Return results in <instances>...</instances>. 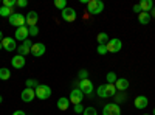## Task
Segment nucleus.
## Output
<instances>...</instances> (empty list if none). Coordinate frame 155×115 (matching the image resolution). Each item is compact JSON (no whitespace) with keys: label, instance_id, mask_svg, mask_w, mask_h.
I'll use <instances>...</instances> for the list:
<instances>
[{"label":"nucleus","instance_id":"f257e3e1","mask_svg":"<svg viewBox=\"0 0 155 115\" xmlns=\"http://www.w3.org/2000/svg\"><path fill=\"white\" fill-rule=\"evenodd\" d=\"M116 87H115V84H101L98 89H96V93H98V96L99 98H112V96H115L116 95Z\"/></svg>","mask_w":155,"mask_h":115},{"label":"nucleus","instance_id":"f03ea898","mask_svg":"<svg viewBox=\"0 0 155 115\" xmlns=\"http://www.w3.org/2000/svg\"><path fill=\"white\" fill-rule=\"evenodd\" d=\"M87 11L90 12V14H101L102 11H104V3L101 2V0H88L87 3Z\"/></svg>","mask_w":155,"mask_h":115},{"label":"nucleus","instance_id":"7ed1b4c3","mask_svg":"<svg viewBox=\"0 0 155 115\" xmlns=\"http://www.w3.org/2000/svg\"><path fill=\"white\" fill-rule=\"evenodd\" d=\"M34 92H36V96L39 100H47V98L51 96V87L47 86V84H39L34 89Z\"/></svg>","mask_w":155,"mask_h":115},{"label":"nucleus","instance_id":"20e7f679","mask_svg":"<svg viewBox=\"0 0 155 115\" xmlns=\"http://www.w3.org/2000/svg\"><path fill=\"white\" fill-rule=\"evenodd\" d=\"M8 22H9V25H12V27H16V28H20V27H25V25H27V22H25V16L20 14V12L11 14Z\"/></svg>","mask_w":155,"mask_h":115},{"label":"nucleus","instance_id":"39448f33","mask_svg":"<svg viewBox=\"0 0 155 115\" xmlns=\"http://www.w3.org/2000/svg\"><path fill=\"white\" fill-rule=\"evenodd\" d=\"M107 47V52L109 53H118L121 47H123V42L118 39V37H112V39H109V42L106 44Z\"/></svg>","mask_w":155,"mask_h":115},{"label":"nucleus","instance_id":"423d86ee","mask_svg":"<svg viewBox=\"0 0 155 115\" xmlns=\"http://www.w3.org/2000/svg\"><path fill=\"white\" fill-rule=\"evenodd\" d=\"M78 89L84 93V95H92L93 93V83L90 81L88 78L87 79H82V81H79V86H78Z\"/></svg>","mask_w":155,"mask_h":115},{"label":"nucleus","instance_id":"0eeeda50","mask_svg":"<svg viewBox=\"0 0 155 115\" xmlns=\"http://www.w3.org/2000/svg\"><path fill=\"white\" fill-rule=\"evenodd\" d=\"M102 115H121V109L116 103H109L102 109Z\"/></svg>","mask_w":155,"mask_h":115},{"label":"nucleus","instance_id":"6e6552de","mask_svg":"<svg viewBox=\"0 0 155 115\" xmlns=\"http://www.w3.org/2000/svg\"><path fill=\"white\" fill-rule=\"evenodd\" d=\"M45 52H47V47H45V44H42V42H36V44H33V47H31V55H33L34 58L44 56Z\"/></svg>","mask_w":155,"mask_h":115},{"label":"nucleus","instance_id":"1a4fd4ad","mask_svg":"<svg viewBox=\"0 0 155 115\" xmlns=\"http://www.w3.org/2000/svg\"><path fill=\"white\" fill-rule=\"evenodd\" d=\"M31 47H33V42L30 41V39H27L25 42H22L19 47H17V55H20V56H27L28 53H31Z\"/></svg>","mask_w":155,"mask_h":115},{"label":"nucleus","instance_id":"9d476101","mask_svg":"<svg viewBox=\"0 0 155 115\" xmlns=\"http://www.w3.org/2000/svg\"><path fill=\"white\" fill-rule=\"evenodd\" d=\"M68 100H70V103H73V104H81L82 100H84V93L79 90V89H73V90L70 92Z\"/></svg>","mask_w":155,"mask_h":115},{"label":"nucleus","instance_id":"9b49d317","mask_svg":"<svg viewBox=\"0 0 155 115\" xmlns=\"http://www.w3.org/2000/svg\"><path fill=\"white\" fill-rule=\"evenodd\" d=\"M61 16H62V19L65 20V22H74L76 20V11L73 9V8H65V9H62L61 11Z\"/></svg>","mask_w":155,"mask_h":115},{"label":"nucleus","instance_id":"f8f14e48","mask_svg":"<svg viewBox=\"0 0 155 115\" xmlns=\"http://www.w3.org/2000/svg\"><path fill=\"white\" fill-rule=\"evenodd\" d=\"M20 98L22 101H25V103H31V101L36 98V92H34V89H28V87H25L22 93H20Z\"/></svg>","mask_w":155,"mask_h":115},{"label":"nucleus","instance_id":"ddd939ff","mask_svg":"<svg viewBox=\"0 0 155 115\" xmlns=\"http://www.w3.org/2000/svg\"><path fill=\"white\" fill-rule=\"evenodd\" d=\"M2 47H3V50H6V52H14V50H17L16 39H14V37H3Z\"/></svg>","mask_w":155,"mask_h":115},{"label":"nucleus","instance_id":"4468645a","mask_svg":"<svg viewBox=\"0 0 155 115\" xmlns=\"http://www.w3.org/2000/svg\"><path fill=\"white\" fill-rule=\"evenodd\" d=\"M30 33H28V27L25 25V27H20V28H16V41H22L25 42L27 39H30Z\"/></svg>","mask_w":155,"mask_h":115},{"label":"nucleus","instance_id":"2eb2a0df","mask_svg":"<svg viewBox=\"0 0 155 115\" xmlns=\"http://www.w3.org/2000/svg\"><path fill=\"white\" fill-rule=\"evenodd\" d=\"M37 20H39V16H37L36 11H30L28 14L25 16V22H27L28 28H30V27H36V25H37Z\"/></svg>","mask_w":155,"mask_h":115},{"label":"nucleus","instance_id":"dca6fc26","mask_svg":"<svg viewBox=\"0 0 155 115\" xmlns=\"http://www.w3.org/2000/svg\"><path fill=\"white\" fill-rule=\"evenodd\" d=\"M134 104H135L137 109H146L147 104H149V100H147L144 95H138V96L135 98V101H134Z\"/></svg>","mask_w":155,"mask_h":115},{"label":"nucleus","instance_id":"f3484780","mask_svg":"<svg viewBox=\"0 0 155 115\" xmlns=\"http://www.w3.org/2000/svg\"><path fill=\"white\" fill-rule=\"evenodd\" d=\"M11 66L14 67V69H23L25 67V58L23 56H20V55H16L14 58L11 59Z\"/></svg>","mask_w":155,"mask_h":115},{"label":"nucleus","instance_id":"a211bd4d","mask_svg":"<svg viewBox=\"0 0 155 115\" xmlns=\"http://www.w3.org/2000/svg\"><path fill=\"white\" fill-rule=\"evenodd\" d=\"M115 87H116V90H120V92H124L129 89V81L126 78H118L115 83Z\"/></svg>","mask_w":155,"mask_h":115},{"label":"nucleus","instance_id":"6ab92c4d","mask_svg":"<svg viewBox=\"0 0 155 115\" xmlns=\"http://www.w3.org/2000/svg\"><path fill=\"white\" fill-rule=\"evenodd\" d=\"M140 8H141V12H150L152 8H153V2L152 0H141Z\"/></svg>","mask_w":155,"mask_h":115},{"label":"nucleus","instance_id":"aec40b11","mask_svg":"<svg viewBox=\"0 0 155 115\" xmlns=\"http://www.w3.org/2000/svg\"><path fill=\"white\" fill-rule=\"evenodd\" d=\"M68 107H70V100H68V98L62 96V98L58 100V109H59V110H67Z\"/></svg>","mask_w":155,"mask_h":115},{"label":"nucleus","instance_id":"412c9836","mask_svg":"<svg viewBox=\"0 0 155 115\" xmlns=\"http://www.w3.org/2000/svg\"><path fill=\"white\" fill-rule=\"evenodd\" d=\"M138 22L141 25H147L150 22V14H149V12H140V14H138Z\"/></svg>","mask_w":155,"mask_h":115},{"label":"nucleus","instance_id":"4be33fe9","mask_svg":"<svg viewBox=\"0 0 155 115\" xmlns=\"http://www.w3.org/2000/svg\"><path fill=\"white\" fill-rule=\"evenodd\" d=\"M11 14H14V9H12V8H6V6H0V16H2V17H8L9 19V16Z\"/></svg>","mask_w":155,"mask_h":115},{"label":"nucleus","instance_id":"5701e85b","mask_svg":"<svg viewBox=\"0 0 155 115\" xmlns=\"http://www.w3.org/2000/svg\"><path fill=\"white\" fill-rule=\"evenodd\" d=\"M9 78H11V72H9V69H6V67H2V69H0V79L8 81Z\"/></svg>","mask_w":155,"mask_h":115},{"label":"nucleus","instance_id":"b1692460","mask_svg":"<svg viewBox=\"0 0 155 115\" xmlns=\"http://www.w3.org/2000/svg\"><path fill=\"white\" fill-rule=\"evenodd\" d=\"M96 39H98V44L99 45H106L109 42V34L107 33H99Z\"/></svg>","mask_w":155,"mask_h":115},{"label":"nucleus","instance_id":"393cba45","mask_svg":"<svg viewBox=\"0 0 155 115\" xmlns=\"http://www.w3.org/2000/svg\"><path fill=\"white\" fill-rule=\"evenodd\" d=\"M116 79H118V76H116L115 72H109V73L106 75V81H107V84H115Z\"/></svg>","mask_w":155,"mask_h":115},{"label":"nucleus","instance_id":"a878e982","mask_svg":"<svg viewBox=\"0 0 155 115\" xmlns=\"http://www.w3.org/2000/svg\"><path fill=\"white\" fill-rule=\"evenodd\" d=\"M54 6L58 8V9H65L67 8V0H56V2H54Z\"/></svg>","mask_w":155,"mask_h":115},{"label":"nucleus","instance_id":"bb28decb","mask_svg":"<svg viewBox=\"0 0 155 115\" xmlns=\"http://www.w3.org/2000/svg\"><path fill=\"white\" fill-rule=\"evenodd\" d=\"M78 78H79V81H82V79H87V78H88V72H87L85 69L79 70V72H78Z\"/></svg>","mask_w":155,"mask_h":115},{"label":"nucleus","instance_id":"cd10ccee","mask_svg":"<svg viewBox=\"0 0 155 115\" xmlns=\"http://www.w3.org/2000/svg\"><path fill=\"white\" fill-rule=\"evenodd\" d=\"M25 84H27V87H28V89H33V87L36 89V87L39 86V83H37L36 79H33V78H30V79H27V83H25Z\"/></svg>","mask_w":155,"mask_h":115},{"label":"nucleus","instance_id":"c85d7f7f","mask_svg":"<svg viewBox=\"0 0 155 115\" xmlns=\"http://www.w3.org/2000/svg\"><path fill=\"white\" fill-rule=\"evenodd\" d=\"M82 115H98V112H96L95 107H85L84 112H82Z\"/></svg>","mask_w":155,"mask_h":115},{"label":"nucleus","instance_id":"c756f323","mask_svg":"<svg viewBox=\"0 0 155 115\" xmlns=\"http://www.w3.org/2000/svg\"><path fill=\"white\" fill-rule=\"evenodd\" d=\"M98 55H101V56H104V55H107L109 52H107V47L106 45H98Z\"/></svg>","mask_w":155,"mask_h":115},{"label":"nucleus","instance_id":"7c9ffc66","mask_svg":"<svg viewBox=\"0 0 155 115\" xmlns=\"http://www.w3.org/2000/svg\"><path fill=\"white\" fill-rule=\"evenodd\" d=\"M14 5H17V0H3V6L6 8H12Z\"/></svg>","mask_w":155,"mask_h":115},{"label":"nucleus","instance_id":"2f4dec72","mask_svg":"<svg viewBox=\"0 0 155 115\" xmlns=\"http://www.w3.org/2000/svg\"><path fill=\"white\" fill-rule=\"evenodd\" d=\"M28 33H30V36H37V34H39L37 25H36V27H30V28H28Z\"/></svg>","mask_w":155,"mask_h":115},{"label":"nucleus","instance_id":"473e14b6","mask_svg":"<svg viewBox=\"0 0 155 115\" xmlns=\"http://www.w3.org/2000/svg\"><path fill=\"white\" fill-rule=\"evenodd\" d=\"M115 98H116V100H115V103H116V104H118V103H123V101L126 100V96H124V95H118V92H116Z\"/></svg>","mask_w":155,"mask_h":115},{"label":"nucleus","instance_id":"72a5a7b5","mask_svg":"<svg viewBox=\"0 0 155 115\" xmlns=\"http://www.w3.org/2000/svg\"><path fill=\"white\" fill-rule=\"evenodd\" d=\"M84 109H85V107H84L82 104H74V112H76V113H82Z\"/></svg>","mask_w":155,"mask_h":115},{"label":"nucleus","instance_id":"f704fd0d","mask_svg":"<svg viewBox=\"0 0 155 115\" xmlns=\"http://www.w3.org/2000/svg\"><path fill=\"white\" fill-rule=\"evenodd\" d=\"M27 5H28L27 0H17V5H16V6H19V8H25Z\"/></svg>","mask_w":155,"mask_h":115},{"label":"nucleus","instance_id":"c9c22d12","mask_svg":"<svg viewBox=\"0 0 155 115\" xmlns=\"http://www.w3.org/2000/svg\"><path fill=\"white\" fill-rule=\"evenodd\" d=\"M134 11L140 14V12H141V8H140V5H134Z\"/></svg>","mask_w":155,"mask_h":115},{"label":"nucleus","instance_id":"e433bc0d","mask_svg":"<svg viewBox=\"0 0 155 115\" xmlns=\"http://www.w3.org/2000/svg\"><path fill=\"white\" fill-rule=\"evenodd\" d=\"M12 115H27L23 110H16V112H12Z\"/></svg>","mask_w":155,"mask_h":115},{"label":"nucleus","instance_id":"4c0bfd02","mask_svg":"<svg viewBox=\"0 0 155 115\" xmlns=\"http://www.w3.org/2000/svg\"><path fill=\"white\" fill-rule=\"evenodd\" d=\"M149 14H150V16H152V17H155V6H153V8H152V11H150V12H149Z\"/></svg>","mask_w":155,"mask_h":115},{"label":"nucleus","instance_id":"58836bf2","mask_svg":"<svg viewBox=\"0 0 155 115\" xmlns=\"http://www.w3.org/2000/svg\"><path fill=\"white\" fill-rule=\"evenodd\" d=\"M2 41H3V33L0 31V42H2Z\"/></svg>","mask_w":155,"mask_h":115},{"label":"nucleus","instance_id":"ea45409f","mask_svg":"<svg viewBox=\"0 0 155 115\" xmlns=\"http://www.w3.org/2000/svg\"><path fill=\"white\" fill-rule=\"evenodd\" d=\"M2 101H3V98H2V95H0V104H2Z\"/></svg>","mask_w":155,"mask_h":115},{"label":"nucleus","instance_id":"a19ab883","mask_svg":"<svg viewBox=\"0 0 155 115\" xmlns=\"http://www.w3.org/2000/svg\"><path fill=\"white\" fill-rule=\"evenodd\" d=\"M152 115H155V107H153V110H152Z\"/></svg>","mask_w":155,"mask_h":115},{"label":"nucleus","instance_id":"79ce46f5","mask_svg":"<svg viewBox=\"0 0 155 115\" xmlns=\"http://www.w3.org/2000/svg\"><path fill=\"white\" fill-rule=\"evenodd\" d=\"M2 48H3V47H2V42H0V50H2Z\"/></svg>","mask_w":155,"mask_h":115},{"label":"nucleus","instance_id":"37998d69","mask_svg":"<svg viewBox=\"0 0 155 115\" xmlns=\"http://www.w3.org/2000/svg\"><path fill=\"white\" fill-rule=\"evenodd\" d=\"M143 115H150V113H143Z\"/></svg>","mask_w":155,"mask_h":115}]
</instances>
